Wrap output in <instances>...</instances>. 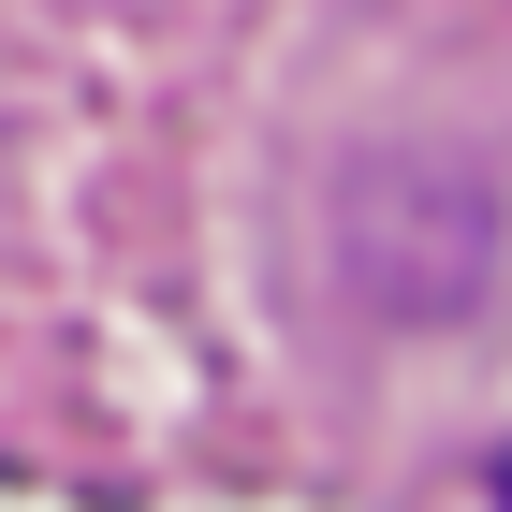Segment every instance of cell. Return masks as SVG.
Returning a JSON list of instances; mask_svg holds the SVG:
<instances>
[]
</instances>
